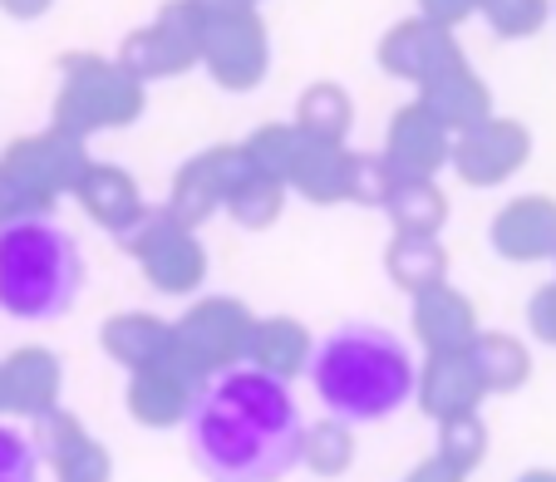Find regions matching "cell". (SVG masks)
Masks as SVG:
<instances>
[{"mask_svg":"<svg viewBox=\"0 0 556 482\" xmlns=\"http://www.w3.org/2000/svg\"><path fill=\"white\" fill-rule=\"evenodd\" d=\"M182 433L207 482H281L305 453L291 384L252 365L212 375L192 398Z\"/></svg>","mask_w":556,"mask_h":482,"instance_id":"cell-1","label":"cell"},{"mask_svg":"<svg viewBox=\"0 0 556 482\" xmlns=\"http://www.w3.org/2000/svg\"><path fill=\"white\" fill-rule=\"evenodd\" d=\"M311 384L330 419L379 423L419 394V365L394 330L340 326L326 340H315Z\"/></svg>","mask_w":556,"mask_h":482,"instance_id":"cell-2","label":"cell"},{"mask_svg":"<svg viewBox=\"0 0 556 482\" xmlns=\"http://www.w3.org/2000/svg\"><path fill=\"white\" fill-rule=\"evenodd\" d=\"M89 281L79 241L50 217H15L0 227V315L45 326L64 320Z\"/></svg>","mask_w":556,"mask_h":482,"instance_id":"cell-3","label":"cell"},{"mask_svg":"<svg viewBox=\"0 0 556 482\" xmlns=\"http://www.w3.org/2000/svg\"><path fill=\"white\" fill-rule=\"evenodd\" d=\"M148 109V85L134 79L118 60L94 50H70L60 54V85H54L50 124L74 138H94L109 128L138 124Z\"/></svg>","mask_w":556,"mask_h":482,"instance_id":"cell-4","label":"cell"},{"mask_svg":"<svg viewBox=\"0 0 556 482\" xmlns=\"http://www.w3.org/2000/svg\"><path fill=\"white\" fill-rule=\"evenodd\" d=\"M94 157H89L85 138L64 134V128H45V134H25L5 143L0 153V188L11 192L21 217H50L64 198L79 192L89 178Z\"/></svg>","mask_w":556,"mask_h":482,"instance_id":"cell-5","label":"cell"},{"mask_svg":"<svg viewBox=\"0 0 556 482\" xmlns=\"http://www.w3.org/2000/svg\"><path fill=\"white\" fill-rule=\"evenodd\" d=\"M256 320H262V315L247 301H237V295H198V301L173 320V350H178L202 379L222 375V369H242V365H252Z\"/></svg>","mask_w":556,"mask_h":482,"instance_id":"cell-6","label":"cell"},{"mask_svg":"<svg viewBox=\"0 0 556 482\" xmlns=\"http://www.w3.org/2000/svg\"><path fill=\"white\" fill-rule=\"evenodd\" d=\"M124 246L157 295H198L207 286V271H212L207 246L168 207H148V217L128 231Z\"/></svg>","mask_w":556,"mask_h":482,"instance_id":"cell-7","label":"cell"},{"mask_svg":"<svg viewBox=\"0 0 556 482\" xmlns=\"http://www.w3.org/2000/svg\"><path fill=\"white\" fill-rule=\"evenodd\" d=\"M202 35H207V21L192 11L188 0H168V5H157V15L148 25L124 35L114 60L143 85L182 79V74H192L202 64Z\"/></svg>","mask_w":556,"mask_h":482,"instance_id":"cell-8","label":"cell"},{"mask_svg":"<svg viewBox=\"0 0 556 482\" xmlns=\"http://www.w3.org/2000/svg\"><path fill=\"white\" fill-rule=\"evenodd\" d=\"M252 157L242 143H212L202 153H192L178 173H173V188L163 207L182 221V227L198 231L202 221H212L217 212H227V202L237 198L247 178H252Z\"/></svg>","mask_w":556,"mask_h":482,"instance_id":"cell-9","label":"cell"},{"mask_svg":"<svg viewBox=\"0 0 556 482\" xmlns=\"http://www.w3.org/2000/svg\"><path fill=\"white\" fill-rule=\"evenodd\" d=\"M202 69L212 74V85L227 89V94H252L256 85L271 69V30L266 21L252 11L222 15V21H207V35H202Z\"/></svg>","mask_w":556,"mask_h":482,"instance_id":"cell-10","label":"cell"},{"mask_svg":"<svg viewBox=\"0 0 556 482\" xmlns=\"http://www.w3.org/2000/svg\"><path fill=\"white\" fill-rule=\"evenodd\" d=\"M527 157H532V128L522 118L493 114L488 124L453 138V173L468 188H503L513 173L527 168Z\"/></svg>","mask_w":556,"mask_h":482,"instance_id":"cell-11","label":"cell"},{"mask_svg":"<svg viewBox=\"0 0 556 482\" xmlns=\"http://www.w3.org/2000/svg\"><path fill=\"white\" fill-rule=\"evenodd\" d=\"M379 69L389 79H404V85L424 89L429 79H439L443 69L463 64V45H458V30H443V25L424 21V15H409V21L389 25L379 35Z\"/></svg>","mask_w":556,"mask_h":482,"instance_id":"cell-12","label":"cell"},{"mask_svg":"<svg viewBox=\"0 0 556 482\" xmlns=\"http://www.w3.org/2000/svg\"><path fill=\"white\" fill-rule=\"evenodd\" d=\"M453 128L443 118H433V109H424L419 99H409L404 109H394L384 128V163L394 168V178H439L443 168H453Z\"/></svg>","mask_w":556,"mask_h":482,"instance_id":"cell-13","label":"cell"},{"mask_svg":"<svg viewBox=\"0 0 556 482\" xmlns=\"http://www.w3.org/2000/svg\"><path fill=\"white\" fill-rule=\"evenodd\" d=\"M202 384H207V379L173 350L163 365L128 375V394H124L128 419H134L138 429H182Z\"/></svg>","mask_w":556,"mask_h":482,"instance_id":"cell-14","label":"cell"},{"mask_svg":"<svg viewBox=\"0 0 556 482\" xmlns=\"http://www.w3.org/2000/svg\"><path fill=\"white\" fill-rule=\"evenodd\" d=\"M488 241L503 262L532 266L556 262V198L546 192H522V198L503 202L488 221Z\"/></svg>","mask_w":556,"mask_h":482,"instance_id":"cell-15","label":"cell"},{"mask_svg":"<svg viewBox=\"0 0 556 482\" xmlns=\"http://www.w3.org/2000/svg\"><path fill=\"white\" fill-rule=\"evenodd\" d=\"M409 326H414V340L424 345V355H468V350L478 345V335H483L478 305H472L453 281L414 295Z\"/></svg>","mask_w":556,"mask_h":482,"instance_id":"cell-16","label":"cell"},{"mask_svg":"<svg viewBox=\"0 0 556 482\" xmlns=\"http://www.w3.org/2000/svg\"><path fill=\"white\" fill-rule=\"evenodd\" d=\"M419 409L433 423L458 419V414H478L488 398V384L472 365V355H429L419 365Z\"/></svg>","mask_w":556,"mask_h":482,"instance_id":"cell-17","label":"cell"},{"mask_svg":"<svg viewBox=\"0 0 556 482\" xmlns=\"http://www.w3.org/2000/svg\"><path fill=\"white\" fill-rule=\"evenodd\" d=\"M74 198H79V207L89 212L94 227H104L109 237H118V241L148 217L143 188H138L134 173L118 168V163H99V157H94V168H89V178L79 182Z\"/></svg>","mask_w":556,"mask_h":482,"instance_id":"cell-18","label":"cell"},{"mask_svg":"<svg viewBox=\"0 0 556 482\" xmlns=\"http://www.w3.org/2000/svg\"><path fill=\"white\" fill-rule=\"evenodd\" d=\"M5 365V409L21 414V419H45V414L64 409V365L54 350L45 345H21Z\"/></svg>","mask_w":556,"mask_h":482,"instance_id":"cell-19","label":"cell"},{"mask_svg":"<svg viewBox=\"0 0 556 482\" xmlns=\"http://www.w3.org/2000/svg\"><path fill=\"white\" fill-rule=\"evenodd\" d=\"M99 350L128 375L153 369L173 355V320H157L148 310H118L99 326Z\"/></svg>","mask_w":556,"mask_h":482,"instance_id":"cell-20","label":"cell"},{"mask_svg":"<svg viewBox=\"0 0 556 482\" xmlns=\"http://www.w3.org/2000/svg\"><path fill=\"white\" fill-rule=\"evenodd\" d=\"M419 104L433 109V118H443L453 134H468V128H478V124L493 118V89H488L483 74L463 60V64L443 69L439 79H429V85L419 89Z\"/></svg>","mask_w":556,"mask_h":482,"instance_id":"cell-21","label":"cell"},{"mask_svg":"<svg viewBox=\"0 0 556 482\" xmlns=\"http://www.w3.org/2000/svg\"><path fill=\"white\" fill-rule=\"evenodd\" d=\"M350 157L355 153H350L345 143H315V138H305L286 188H291L295 198L315 202V207L350 202Z\"/></svg>","mask_w":556,"mask_h":482,"instance_id":"cell-22","label":"cell"},{"mask_svg":"<svg viewBox=\"0 0 556 482\" xmlns=\"http://www.w3.org/2000/svg\"><path fill=\"white\" fill-rule=\"evenodd\" d=\"M311 359H315V335L305 330V320H295V315H262L256 320L252 369H266V375L291 384L295 375H311Z\"/></svg>","mask_w":556,"mask_h":482,"instance_id":"cell-23","label":"cell"},{"mask_svg":"<svg viewBox=\"0 0 556 482\" xmlns=\"http://www.w3.org/2000/svg\"><path fill=\"white\" fill-rule=\"evenodd\" d=\"M384 276L400 286L404 295H424L433 286L448 281V252H443L439 237H409V231H394L384 246Z\"/></svg>","mask_w":556,"mask_h":482,"instance_id":"cell-24","label":"cell"},{"mask_svg":"<svg viewBox=\"0 0 556 482\" xmlns=\"http://www.w3.org/2000/svg\"><path fill=\"white\" fill-rule=\"evenodd\" d=\"M295 128L315 143H345L350 128H355V104H350V89L336 85V79H315V85L301 89L295 99Z\"/></svg>","mask_w":556,"mask_h":482,"instance_id":"cell-25","label":"cell"},{"mask_svg":"<svg viewBox=\"0 0 556 482\" xmlns=\"http://www.w3.org/2000/svg\"><path fill=\"white\" fill-rule=\"evenodd\" d=\"M468 355L478 365V375H483L488 394H517L532 379V350L517 335H507V330H483Z\"/></svg>","mask_w":556,"mask_h":482,"instance_id":"cell-26","label":"cell"},{"mask_svg":"<svg viewBox=\"0 0 556 482\" xmlns=\"http://www.w3.org/2000/svg\"><path fill=\"white\" fill-rule=\"evenodd\" d=\"M389 227L409 231V237H439L448 221V192L439 188V178H409L394 188V198L384 202Z\"/></svg>","mask_w":556,"mask_h":482,"instance_id":"cell-27","label":"cell"},{"mask_svg":"<svg viewBox=\"0 0 556 482\" xmlns=\"http://www.w3.org/2000/svg\"><path fill=\"white\" fill-rule=\"evenodd\" d=\"M301 468H311L315 478H345L355 468V423L345 419H315L305 429V453H301Z\"/></svg>","mask_w":556,"mask_h":482,"instance_id":"cell-28","label":"cell"},{"mask_svg":"<svg viewBox=\"0 0 556 482\" xmlns=\"http://www.w3.org/2000/svg\"><path fill=\"white\" fill-rule=\"evenodd\" d=\"M301 143H305V134L295 124H256L252 134L242 138V148H247V157H252V168L262 173V178H276V182H286L291 178V168H295V157H301Z\"/></svg>","mask_w":556,"mask_h":482,"instance_id":"cell-29","label":"cell"},{"mask_svg":"<svg viewBox=\"0 0 556 482\" xmlns=\"http://www.w3.org/2000/svg\"><path fill=\"white\" fill-rule=\"evenodd\" d=\"M286 182H276V178H262V173H252V178L237 188V198L227 202V217L237 221L242 231H266V227H276L281 221V212H286Z\"/></svg>","mask_w":556,"mask_h":482,"instance_id":"cell-30","label":"cell"},{"mask_svg":"<svg viewBox=\"0 0 556 482\" xmlns=\"http://www.w3.org/2000/svg\"><path fill=\"white\" fill-rule=\"evenodd\" d=\"M488 443H493V433H488L483 414H458V419H443L439 423V458H448L458 472H478L488 462Z\"/></svg>","mask_w":556,"mask_h":482,"instance_id":"cell-31","label":"cell"},{"mask_svg":"<svg viewBox=\"0 0 556 482\" xmlns=\"http://www.w3.org/2000/svg\"><path fill=\"white\" fill-rule=\"evenodd\" d=\"M478 15L497 40H532L552 21V0H478Z\"/></svg>","mask_w":556,"mask_h":482,"instance_id":"cell-32","label":"cell"},{"mask_svg":"<svg viewBox=\"0 0 556 482\" xmlns=\"http://www.w3.org/2000/svg\"><path fill=\"white\" fill-rule=\"evenodd\" d=\"M35 448H40V458L50 462V468H60V462H70L74 453L85 448L94 433L85 429V423L74 419L70 409H54V414H45V419H35Z\"/></svg>","mask_w":556,"mask_h":482,"instance_id":"cell-33","label":"cell"},{"mask_svg":"<svg viewBox=\"0 0 556 482\" xmlns=\"http://www.w3.org/2000/svg\"><path fill=\"white\" fill-rule=\"evenodd\" d=\"M394 188H400V178H394V168L384 163V153L350 157V202H359V207H384V202L394 198Z\"/></svg>","mask_w":556,"mask_h":482,"instance_id":"cell-34","label":"cell"},{"mask_svg":"<svg viewBox=\"0 0 556 482\" xmlns=\"http://www.w3.org/2000/svg\"><path fill=\"white\" fill-rule=\"evenodd\" d=\"M40 448L30 433L0 423V482H40Z\"/></svg>","mask_w":556,"mask_h":482,"instance_id":"cell-35","label":"cell"},{"mask_svg":"<svg viewBox=\"0 0 556 482\" xmlns=\"http://www.w3.org/2000/svg\"><path fill=\"white\" fill-rule=\"evenodd\" d=\"M54 478L60 482H114V458H109V448L99 439H89L70 462L54 468Z\"/></svg>","mask_w":556,"mask_h":482,"instance_id":"cell-36","label":"cell"},{"mask_svg":"<svg viewBox=\"0 0 556 482\" xmlns=\"http://www.w3.org/2000/svg\"><path fill=\"white\" fill-rule=\"evenodd\" d=\"M527 330L556 350V276L546 286H536L532 301H527Z\"/></svg>","mask_w":556,"mask_h":482,"instance_id":"cell-37","label":"cell"},{"mask_svg":"<svg viewBox=\"0 0 556 482\" xmlns=\"http://www.w3.org/2000/svg\"><path fill=\"white\" fill-rule=\"evenodd\" d=\"M419 15L433 25H443V30H458L463 21L478 15V0H419Z\"/></svg>","mask_w":556,"mask_h":482,"instance_id":"cell-38","label":"cell"},{"mask_svg":"<svg viewBox=\"0 0 556 482\" xmlns=\"http://www.w3.org/2000/svg\"><path fill=\"white\" fill-rule=\"evenodd\" d=\"M404 482H468V472H458L448 458L429 453V458H419L409 472H404Z\"/></svg>","mask_w":556,"mask_h":482,"instance_id":"cell-39","label":"cell"},{"mask_svg":"<svg viewBox=\"0 0 556 482\" xmlns=\"http://www.w3.org/2000/svg\"><path fill=\"white\" fill-rule=\"evenodd\" d=\"M50 11L54 0H0V15H11V21H40Z\"/></svg>","mask_w":556,"mask_h":482,"instance_id":"cell-40","label":"cell"},{"mask_svg":"<svg viewBox=\"0 0 556 482\" xmlns=\"http://www.w3.org/2000/svg\"><path fill=\"white\" fill-rule=\"evenodd\" d=\"M192 11L202 21H222V15H237V11H252V0H188Z\"/></svg>","mask_w":556,"mask_h":482,"instance_id":"cell-41","label":"cell"},{"mask_svg":"<svg viewBox=\"0 0 556 482\" xmlns=\"http://www.w3.org/2000/svg\"><path fill=\"white\" fill-rule=\"evenodd\" d=\"M21 217V212H15V202H11V192L0 188V227H11V221Z\"/></svg>","mask_w":556,"mask_h":482,"instance_id":"cell-42","label":"cell"},{"mask_svg":"<svg viewBox=\"0 0 556 482\" xmlns=\"http://www.w3.org/2000/svg\"><path fill=\"white\" fill-rule=\"evenodd\" d=\"M517 482H556V472H552V468H527Z\"/></svg>","mask_w":556,"mask_h":482,"instance_id":"cell-43","label":"cell"},{"mask_svg":"<svg viewBox=\"0 0 556 482\" xmlns=\"http://www.w3.org/2000/svg\"><path fill=\"white\" fill-rule=\"evenodd\" d=\"M0 409H5V365H0Z\"/></svg>","mask_w":556,"mask_h":482,"instance_id":"cell-44","label":"cell"},{"mask_svg":"<svg viewBox=\"0 0 556 482\" xmlns=\"http://www.w3.org/2000/svg\"><path fill=\"white\" fill-rule=\"evenodd\" d=\"M252 5H262V0H252Z\"/></svg>","mask_w":556,"mask_h":482,"instance_id":"cell-45","label":"cell"}]
</instances>
